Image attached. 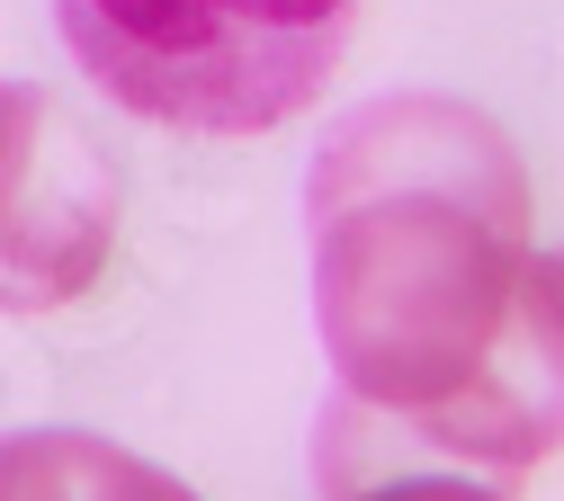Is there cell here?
I'll return each mask as SVG.
<instances>
[{
    "instance_id": "8992f818",
    "label": "cell",
    "mask_w": 564,
    "mask_h": 501,
    "mask_svg": "<svg viewBox=\"0 0 564 501\" xmlns=\"http://www.w3.org/2000/svg\"><path fill=\"white\" fill-rule=\"evenodd\" d=\"M144 501H197V492H188V483H180V475H162V483H153V492H144Z\"/></svg>"
},
{
    "instance_id": "5b68a950",
    "label": "cell",
    "mask_w": 564,
    "mask_h": 501,
    "mask_svg": "<svg viewBox=\"0 0 564 501\" xmlns=\"http://www.w3.org/2000/svg\"><path fill=\"white\" fill-rule=\"evenodd\" d=\"M162 466H144L90 429H0V501H144Z\"/></svg>"
},
{
    "instance_id": "6da1fadb",
    "label": "cell",
    "mask_w": 564,
    "mask_h": 501,
    "mask_svg": "<svg viewBox=\"0 0 564 501\" xmlns=\"http://www.w3.org/2000/svg\"><path fill=\"white\" fill-rule=\"evenodd\" d=\"M314 331L349 403L421 429L484 368L529 260V171L466 99L349 108L305 171Z\"/></svg>"
},
{
    "instance_id": "3957f363",
    "label": "cell",
    "mask_w": 564,
    "mask_h": 501,
    "mask_svg": "<svg viewBox=\"0 0 564 501\" xmlns=\"http://www.w3.org/2000/svg\"><path fill=\"white\" fill-rule=\"evenodd\" d=\"M126 179L45 81L0 90V314H54L99 286Z\"/></svg>"
},
{
    "instance_id": "7a4b0ae2",
    "label": "cell",
    "mask_w": 564,
    "mask_h": 501,
    "mask_svg": "<svg viewBox=\"0 0 564 501\" xmlns=\"http://www.w3.org/2000/svg\"><path fill=\"white\" fill-rule=\"evenodd\" d=\"M368 0H54L63 45L144 126L269 134L323 99Z\"/></svg>"
},
{
    "instance_id": "277c9868",
    "label": "cell",
    "mask_w": 564,
    "mask_h": 501,
    "mask_svg": "<svg viewBox=\"0 0 564 501\" xmlns=\"http://www.w3.org/2000/svg\"><path fill=\"white\" fill-rule=\"evenodd\" d=\"M323 492L332 501H511L502 483L457 475V466H421V439L394 429L368 403H332L323 412Z\"/></svg>"
}]
</instances>
